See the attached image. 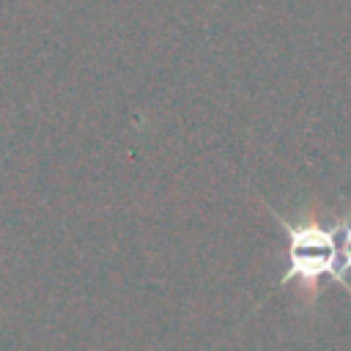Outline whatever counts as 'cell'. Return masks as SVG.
<instances>
[{"label": "cell", "instance_id": "cell-1", "mask_svg": "<svg viewBox=\"0 0 351 351\" xmlns=\"http://www.w3.org/2000/svg\"><path fill=\"white\" fill-rule=\"evenodd\" d=\"M288 233V269L282 285L299 282L302 288H315L324 277L351 293V280L340 266V241L337 225L326 228L321 222H288L280 219Z\"/></svg>", "mask_w": 351, "mask_h": 351}, {"label": "cell", "instance_id": "cell-2", "mask_svg": "<svg viewBox=\"0 0 351 351\" xmlns=\"http://www.w3.org/2000/svg\"><path fill=\"white\" fill-rule=\"evenodd\" d=\"M337 233H340V266H343V271L348 277L351 274V219L337 222Z\"/></svg>", "mask_w": 351, "mask_h": 351}]
</instances>
